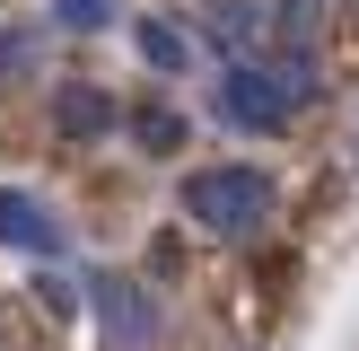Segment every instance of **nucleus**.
I'll return each mask as SVG.
<instances>
[{
    "mask_svg": "<svg viewBox=\"0 0 359 351\" xmlns=\"http://www.w3.org/2000/svg\"><path fill=\"white\" fill-rule=\"evenodd\" d=\"M272 202H280V193H272V176H263V167H193V176H184L193 228H202V237H228V246L263 237Z\"/></svg>",
    "mask_w": 359,
    "mask_h": 351,
    "instance_id": "obj_1",
    "label": "nucleus"
},
{
    "mask_svg": "<svg viewBox=\"0 0 359 351\" xmlns=\"http://www.w3.org/2000/svg\"><path fill=\"white\" fill-rule=\"evenodd\" d=\"M210 105H219L228 132H280L298 97H290V79H280V70H263V62H228L219 88H210Z\"/></svg>",
    "mask_w": 359,
    "mask_h": 351,
    "instance_id": "obj_2",
    "label": "nucleus"
},
{
    "mask_svg": "<svg viewBox=\"0 0 359 351\" xmlns=\"http://www.w3.org/2000/svg\"><path fill=\"white\" fill-rule=\"evenodd\" d=\"M88 307L105 325V351H149L158 343V307L132 272H88Z\"/></svg>",
    "mask_w": 359,
    "mask_h": 351,
    "instance_id": "obj_3",
    "label": "nucleus"
},
{
    "mask_svg": "<svg viewBox=\"0 0 359 351\" xmlns=\"http://www.w3.org/2000/svg\"><path fill=\"white\" fill-rule=\"evenodd\" d=\"M0 246H18V255H35V263H53L70 246V228L53 220L35 193H18V185H0Z\"/></svg>",
    "mask_w": 359,
    "mask_h": 351,
    "instance_id": "obj_4",
    "label": "nucleus"
},
{
    "mask_svg": "<svg viewBox=\"0 0 359 351\" xmlns=\"http://www.w3.org/2000/svg\"><path fill=\"white\" fill-rule=\"evenodd\" d=\"M62 140H97V132H114V97L105 88H62Z\"/></svg>",
    "mask_w": 359,
    "mask_h": 351,
    "instance_id": "obj_5",
    "label": "nucleus"
},
{
    "mask_svg": "<svg viewBox=\"0 0 359 351\" xmlns=\"http://www.w3.org/2000/svg\"><path fill=\"white\" fill-rule=\"evenodd\" d=\"M140 53H149L158 70H184V35H175L167 18H149V27H140Z\"/></svg>",
    "mask_w": 359,
    "mask_h": 351,
    "instance_id": "obj_6",
    "label": "nucleus"
},
{
    "mask_svg": "<svg viewBox=\"0 0 359 351\" xmlns=\"http://www.w3.org/2000/svg\"><path fill=\"white\" fill-rule=\"evenodd\" d=\"M175 140H184V123H175L167 105H149V114H140V150H175Z\"/></svg>",
    "mask_w": 359,
    "mask_h": 351,
    "instance_id": "obj_7",
    "label": "nucleus"
},
{
    "mask_svg": "<svg viewBox=\"0 0 359 351\" xmlns=\"http://www.w3.org/2000/svg\"><path fill=\"white\" fill-rule=\"evenodd\" d=\"M53 18H62V27H105V18H114V0H62Z\"/></svg>",
    "mask_w": 359,
    "mask_h": 351,
    "instance_id": "obj_8",
    "label": "nucleus"
},
{
    "mask_svg": "<svg viewBox=\"0 0 359 351\" xmlns=\"http://www.w3.org/2000/svg\"><path fill=\"white\" fill-rule=\"evenodd\" d=\"M9 62H27V35H0V79H9Z\"/></svg>",
    "mask_w": 359,
    "mask_h": 351,
    "instance_id": "obj_9",
    "label": "nucleus"
}]
</instances>
